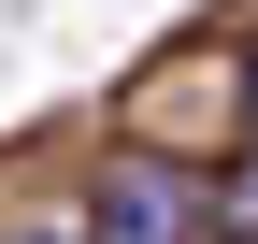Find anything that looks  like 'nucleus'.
<instances>
[{
    "label": "nucleus",
    "instance_id": "obj_4",
    "mask_svg": "<svg viewBox=\"0 0 258 244\" xmlns=\"http://www.w3.org/2000/svg\"><path fill=\"white\" fill-rule=\"evenodd\" d=\"M15 244H86V230H15Z\"/></svg>",
    "mask_w": 258,
    "mask_h": 244
},
{
    "label": "nucleus",
    "instance_id": "obj_3",
    "mask_svg": "<svg viewBox=\"0 0 258 244\" xmlns=\"http://www.w3.org/2000/svg\"><path fill=\"white\" fill-rule=\"evenodd\" d=\"M244 130H258V43H244Z\"/></svg>",
    "mask_w": 258,
    "mask_h": 244
},
{
    "label": "nucleus",
    "instance_id": "obj_1",
    "mask_svg": "<svg viewBox=\"0 0 258 244\" xmlns=\"http://www.w3.org/2000/svg\"><path fill=\"white\" fill-rule=\"evenodd\" d=\"M86 244H201V172L186 158H101L86 172Z\"/></svg>",
    "mask_w": 258,
    "mask_h": 244
},
{
    "label": "nucleus",
    "instance_id": "obj_2",
    "mask_svg": "<svg viewBox=\"0 0 258 244\" xmlns=\"http://www.w3.org/2000/svg\"><path fill=\"white\" fill-rule=\"evenodd\" d=\"M201 244H258V144L230 158V187H201Z\"/></svg>",
    "mask_w": 258,
    "mask_h": 244
}]
</instances>
